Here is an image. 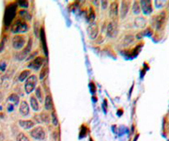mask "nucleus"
<instances>
[{
	"mask_svg": "<svg viewBox=\"0 0 169 141\" xmlns=\"http://www.w3.org/2000/svg\"><path fill=\"white\" fill-rule=\"evenodd\" d=\"M17 6L16 4H9L6 7L5 13H4V25L6 27H8L12 25L13 19L16 16Z\"/></svg>",
	"mask_w": 169,
	"mask_h": 141,
	"instance_id": "f257e3e1",
	"label": "nucleus"
},
{
	"mask_svg": "<svg viewBox=\"0 0 169 141\" xmlns=\"http://www.w3.org/2000/svg\"><path fill=\"white\" fill-rule=\"evenodd\" d=\"M29 30V25L28 24L22 20V19H18L16 20L13 25L11 26V32L13 34H18V33H25Z\"/></svg>",
	"mask_w": 169,
	"mask_h": 141,
	"instance_id": "f03ea898",
	"label": "nucleus"
},
{
	"mask_svg": "<svg viewBox=\"0 0 169 141\" xmlns=\"http://www.w3.org/2000/svg\"><path fill=\"white\" fill-rule=\"evenodd\" d=\"M30 136L36 141H44L46 139V132L42 126H36L30 131Z\"/></svg>",
	"mask_w": 169,
	"mask_h": 141,
	"instance_id": "7ed1b4c3",
	"label": "nucleus"
},
{
	"mask_svg": "<svg viewBox=\"0 0 169 141\" xmlns=\"http://www.w3.org/2000/svg\"><path fill=\"white\" fill-rule=\"evenodd\" d=\"M37 82H38V78L36 75L32 74L28 77V79L25 80V91L26 94H30L32 91H34L36 89V86H37Z\"/></svg>",
	"mask_w": 169,
	"mask_h": 141,
	"instance_id": "20e7f679",
	"label": "nucleus"
},
{
	"mask_svg": "<svg viewBox=\"0 0 169 141\" xmlns=\"http://www.w3.org/2000/svg\"><path fill=\"white\" fill-rule=\"evenodd\" d=\"M25 42H25V37L22 35H15L12 38V47L17 51L22 50L25 46Z\"/></svg>",
	"mask_w": 169,
	"mask_h": 141,
	"instance_id": "39448f33",
	"label": "nucleus"
},
{
	"mask_svg": "<svg viewBox=\"0 0 169 141\" xmlns=\"http://www.w3.org/2000/svg\"><path fill=\"white\" fill-rule=\"evenodd\" d=\"M31 48H32V39H29L28 42L26 43V45L22 49V51L20 52L19 54L16 55V59L18 60H24V59H25L27 56H28L29 53L31 52Z\"/></svg>",
	"mask_w": 169,
	"mask_h": 141,
	"instance_id": "423d86ee",
	"label": "nucleus"
},
{
	"mask_svg": "<svg viewBox=\"0 0 169 141\" xmlns=\"http://www.w3.org/2000/svg\"><path fill=\"white\" fill-rule=\"evenodd\" d=\"M44 61H45V59L43 56L39 55L28 64V68L32 69L34 71H39L41 68H42V66L44 65Z\"/></svg>",
	"mask_w": 169,
	"mask_h": 141,
	"instance_id": "0eeeda50",
	"label": "nucleus"
},
{
	"mask_svg": "<svg viewBox=\"0 0 169 141\" xmlns=\"http://www.w3.org/2000/svg\"><path fill=\"white\" fill-rule=\"evenodd\" d=\"M117 31H118V26L116 21H112L108 24L107 29H106V33L108 37L115 38L117 35Z\"/></svg>",
	"mask_w": 169,
	"mask_h": 141,
	"instance_id": "6e6552de",
	"label": "nucleus"
},
{
	"mask_svg": "<svg viewBox=\"0 0 169 141\" xmlns=\"http://www.w3.org/2000/svg\"><path fill=\"white\" fill-rule=\"evenodd\" d=\"M139 5H140V8L142 9L144 14L148 15L152 12V5L151 1H150V0H142V1L139 2Z\"/></svg>",
	"mask_w": 169,
	"mask_h": 141,
	"instance_id": "1a4fd4ad",
	"label": "nucleus"
},
{
	"mask_svg": "<svg viewBox=\"0 0 169 141\" xmlns=\"http://www.w3.org/2000/svg\"><path fill=\"white\" fill-rule=\"evenodd\" d=\"M164 19H165V13L164 12L159 13L157 16H155L153 18V24H154V26L157 28V29H161V28L163 27Z\"/></svg>",
	"mask_w": 169,
	"mask_h": 141,
	"instance_id": "9d476101",
	"label": "nucleus"
},
{
	"mask_svg": "<svg viewBox=\"0 0 169 141\" xmlns=\"http://www.w3.org/2000/svg\"><path fill=\"white\" fill-rule=\"evenodd\" d=\"M18 124L25 130H31L35 127V122L31 119H20Z\"/></svg>",
	"mask_w": 169,
	"mask_h": 141,
	"instance_id": "9b49d317",
	"label": "nucleus"
},
{
	"mask_svg": "<svg viewBox=\"0 0 169 141\" xmlns=\"http://www.w3.org/2000/svg\"><path fill=\"white\" fill-rule=\"evenodd\" d=\"M19 112H20V114H21L22 116H24V117L29 115L30 109H29L28 103H27L26 101H22L21 102V103H20V106H19Z\"/></svg>",
	"mask_w": 169,
	"mask_h": 141,
	"instance_id": "f8f14e48",
	"label": "nucleus"
},
{
	"mask_svg": "<svg viewBox=\"0 0 169 141\" xmlns=\"http://www.w3.org/2000/svg\"><path fill=\"white\" fill-rule=\"evenodd\" d=\"M130 5L131 4L129 1H122L121 2V8H120V17H121V19H124L127 16L129 11H130Z\"/></svg>",
	"mask_w": 169,
	"mask_h": 141,
	"instance_id": "ddd939ff",
	"label": "nucleus"
},
{
	"mask_svg": "<svg viewBox=\"0 0 169 141\" xmlns=\"http://www.w3.org/2000/svg\"><path fill=\"white\" fill-rule=\"evenodd\" d=\"M98 33H99V30H98V26L96 24H91L88 27V36L90 38L91 40H94L97 38L98 36Z\"/></svg>",
	"mask_w": 169,
	"mask_h": 141,
	"instance_id": "4468645a",
	"label": "nucleus"
},
{
	"mask_svg": "<svg viewBox=\"0 0 169 141\" xmlns=\"http://www.w3.org/2000/svg\"><path fill=\"white\" fill-rule=\"evenodd\" d=\"M109 14L112 18H117L118 14V3L117 2H112L110 4V9H109Z\"/></svg>",
	"mask_w": 169,
	"mask_h": 141,
	"instance_id": "2eb2a0df",
	"label": "nucleus"
},
{
	"mask_svg": "<svg viewBox=\"0 0 169 141\" xmlns=\"http://www.w3.org/2000/svg\"><path fill=\"white\" fill-rule=\"evenodd\" d=\"M39 35H41V40H42V49L44 51L45 56H48V50H47V45H46V40H45V32H44V28H41L39 30Z\"/></svg>",
	"mask_w": 169,
	"mask_h": 141,
	"instance_id": "dca6fc26",
	"label": "nucleus"
},
{
	"mask_svg": "<svg viewBox=\"0 0 169 141\" xmlns=\"http://www.w3.org/2000/svg\"><path fill=\"white\" fill-rule=\"evenodd\" d=\"M44 108L47 111L53 109V99H52V96L49 95V94L44 99Z\"/></svg>",
	"mask_w": 169,
	"mask_h": 141,
	"instance_id": "f3484780",
	"label": "nucleus"
},
{
	"mask_svg": "<svg viewBox=\"0 0 169 141\" xmlns=\"http://www.w3.org/2000/svg\"><path fill=\"white\" fill-rule=\"evenodd\" d=\"M30 106L32 107V109L35 111V112H38L41 110V106H39V101L36 99L35 96H31L30 97Z\"/></svg>",
	"mask_w": 169,
	"mask_h": 141,
	"instance_id": "a211bd4d",
	"label": "nucleus"
},
{
	"mask_svg": "<svg viewBox=\"0 0 169 141\" xmlns=\"http://www.w3.org/2000/svg\"><path fill=\"white\" fill-rule=\"evenodd\" d=\"M35 94H36L35 97L39 101V102H43V91H42V89L41 86L37 87Z\"/></svg>",
	"mask_w": 169,
	"mask_h": 141,
	"instance_id": "6ab92c4d",
	"label": "nucleus"
},
{
	"mask_svg": "<svg viewBox=\"0 0 169 141\" xmlns=\"http://www.w3.org/2000/svg\"><path fill=\"white\" fill-rule=\"evenodd\" d=\"M38 118V122H44V123H49L50 122V116L46 113H42L39 116H36Z\"/></svg>",
	"mask_w": 169,
	"mask_h": 141,
	"instance_id": "aec40b11",
	"label": "nucleus"
},
{
	"mask_svg": "<svg viewBox=\"0 0 169 141\" xmlns=\"http://www.w3.org/2000/svg\"><path fill=\"white\" fill-rule=\"evenodd\" d=\"M134 25L136 27H145L147 25V21L144 17H137L134 20Z\"/></svg>",
	"mask_w": 169,
	"mask_h": 141,
	"instance_id": "412c9836",
	"label": "nucleus"
},
{
	"mask_svg": "<svg viewBox=\"0 0 169 141\" xmlns=\"http://www.w3.org/2000/svg\"><path fill=\"white\" fill-rule=\"evenodd\" d=\"M29 76H30V71H29V70H25V71L21 72V73L19 74L18 80H19V82H24V81H25Z\"/></svg>",
	"mask_w": 169,
	"mask_h": 141,
	"instance_id": "4be33fe9",
	"label": "nucleus"
},
{
	"mask_svg": "<svg viewBox=\"0 0 169 141\" xmlns=\"http://www.w3.org/2000/svg\"><path fill=\"white\" fill-rule=\"evenodd\" d=\"M19 14H20V16H21L22 20H24V21H30L31 20V14L29 13L27 11H25V9H22V11H20Z\"/></svg>",
	"mask_w": 169,
	"mask_h": 141,
	"instance_id": "5701e85b",
	"label": "nucleus"
},
{
	"mask_svg": "<svg viewBox=\"0 0 169 141\" xmlns=\"http://www.w3.org/2000/svg\"><path fill=\"white\" fill-rule=\"evenodd\" d=\"M8 102H11V103L12 105H13V106H17L18 103H19V102H20V99H19V96L17 95V94H15V93H12V94H11V95L8 96Z\"/></svg>",
	"mask_w": 169,
	"mask_h": 141,
	"instance_id": "b1692460",
	"label": "nucleus"
},
{
	"mask_svg": "<svg viewBox=\"0 0 169 141\" xmlns=\"http://www.w3.org/2000/svg\"><path fill=\"white\" fill-rule=\"evenodd\" d=\"M48 66L46 64H44L42 66V69L41 71V73H39V79L41 80H44L47 76V74H48Z\"/></svg>",
	"mask_w": 169,
	"mask_h": 141,
	"instance_id": "393cba45",
	"label": "nucleus"
},
{
	"mask_svg": "<svg viewBox=\"0 0 169 141\" xmlns=\"http://www.w3.org/2000/svg\"><path fill=\"white\" fill-rule=\"evenodd\" d=\"M141 12V8H140V5H139V2L134 1L133 4V12L134 14H139Z\"/></svg>",
	"mask_w": 169,
	"mask_h": 141,
	"instance_id": "a878e982",
	"label": "nucleus"
},
{
	"mask_svg": "<svg viewBox=\"0 0 169 141\" xmlns=\"http://www.w3.org/2000/svg\"><path fill=\"white\" fill-rule=\"evenodd\" d=\"M51 120H52V123L54 124V126H57L58 125V119H57V116H56V113L55 110L52 111L51 113Z\"/></svg>",
	"mask_w": 169,
	"mask_h": 141,
	"instance_id": "bb28decb",
	"label": "nucleus"
},
{
	"mask_svg": "<svg viewBox=\"0 0 169 141\" xmlns=\"http://www.w3.org/2000/svg\"><path fill=\"white\" fill-rule=\"evenodd\" d=\"M16 141H29V138L27 137V136L24 133H19L16 136Z\"/></svg>",
	"mask_w": 169,
	"mask_h": 141,
	"instance_id": "cd10ccee",
	"label": "nucleus"
},
{
	"mask_svg": "<svg viewBox=\"0 0 169 141\" xmlns=\"http://www.w3.org/2000/svg\"><path fill=\"white\" fill-rule=\"evenodd\" d=\"M7 66H8V63L6 60H4V59L0 60V72H4L7 69Z\"/></svg>",
	"mask_w": 169,
	"mask_h": 141,
	"instance_id": "c85d7f7f",
	"label": "nucleus"
},
{
	"mask_svg": "<svg viewBox=\"0 0 169 141\" xmlns=\"http://www.w3.org/2000/svg\"><path fill=\"white\" fill-rule=\"evenodd\" d=\"M133 41H134V37L129 35V36H127V37L125 38L124 44H125V45H129V44H131V43L133 42Z\"/></svg>",
	"mask_w": 169,
	"mask_h": 141,
	"instance_id": "c756f323",
	"label": "nucleus"
},
{
	"mask_svg": "<svg viewBox=\"0 0 169 141\" xmlns=\"http://www.w3.org/2000/svg\"><path fill=\"white\" fill-rule=\"evenodd\" d=\"M18 4H19L20 7L25 8H28V6H29V2H28V1H19Z\"/></svg>",
	"mask_w": 169,
	"mask_h": 141,
	"instance_id": "7c9ffc66",
	"label": "nucleus"
},
{
	"mask_svg": "<svg viewBox=\"0 0 169 141\" xmlns=\"http://www.w3.org/2000/svg\"><path fill=\"white\" fill-rule=\"evenodd\" d=\"M94 19H95V13H94V12L92 11V9H91L90 14H89V16H88V21L90 22V23H92L94 21Z\"/></svg>",
	"mask_w": 169,
	"mask_h": 141,
	"instance_id": "2f4dec72",
	"label": "nucleus"
},
{
	"mask_svg": "<svg viewBox=\"0 0 169 141\" xmlns=\"http://www.w3.org/2000/svg\"><path fill=\"white\" fill-rule=\"evenodd\" d=\"M107 5H108V2L107 1H102V7L103 9H105L107 8Z\"/></svg>",
	"mask_w": 169,
	"mask_h": 141,
	"instance_id": "473e14b6",
	"label": "nucleus"
},
{
	"mask_svg": "<svg viewBox=\"0 0 169 141\" xmlns=\"http://www.w3.org/2000/svg\"><path fill=\"white\" fill-rule=\"evenodd\" d=\"M13 108H14V106H13V105H12V103H11V105H8V110L9 112L12 111V110H13Z\"/></svg>",
	"mask_w": 169,
	"mask_h": 141,
	"instance_id": "72a5a7b5",
	"label": "nucleus"
},
{
	"mask_svg": "<svg viewBox=\"0 0 169 141\" xmlns=\"http://www.w3.org/2000/svg\"><path fill=\"white\" fill-rule=\"evenodd\" d=\"M4 43H5V40L2 41L1 45H0V52H2V51H3V48H4Z\"/></svg>",
	"mask_w": 169,
	"mask_h": 141,
	"instance_id": "f704fd0d",
	"label": "nucleus"
},
{
	"mask_svg": "<svg viewBox=\"0 0 169 141\" xmlns=\"http://www.w3.org/2000/svg\"><path fill=\"white\" fill-rule=\"evenodd\" d=\"M168 141H169V140H168Z\"/></svg>",
	"mask_w": 169,
	"mask_h": 141,
	"instance_id": "c9c22d12",
	"label": "nucleus"
}]
</instances>
